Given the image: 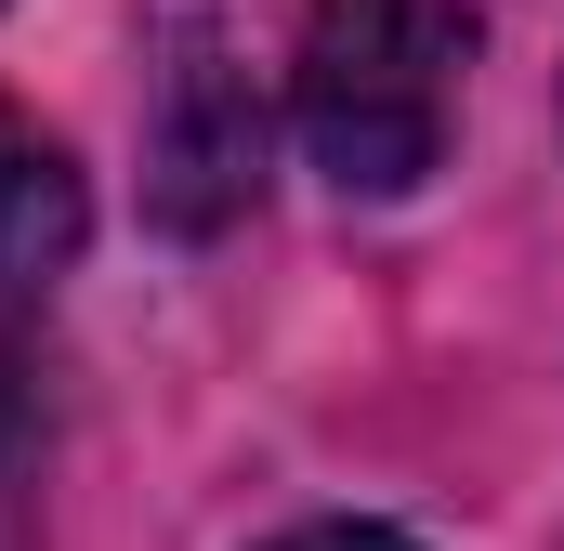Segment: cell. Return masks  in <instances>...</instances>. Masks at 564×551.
<instances>
[{"mask_svg":"<svg viewBox=\"0 0 564 551\" xmlns=\"http://www.w3.org/2000/svg\"><path fill=\"white\" fill-rule=\"evenodd\" d=\"M158 224L171 237H210V224H237L250 210V184H263V106H250V79L224 66V40L197 26L184 40V66L158 79Z\"/></svg>","mask_w":564,"mask_h":551,"instance_id":"2","label":"cell"},{"mask_svg":"<svg viewBox=\"0 0 564 551\" xmlns=\"http://www.w3.org/2000/svg\"><path fill=\"white\" fill-rule=\"evenodd\" d=\"M276 551H421V539H394V526H302V539H276Z\"/></svg>","mask_w":564,"mask_h":551,"instance_id":"4","label":"cell"},{"mask_svg":"<svg viewBox=\"0 0 564 551\" xmlns=\"http://www.w3.org/2000/svg\"><path fill=\"white\" fill-rule=\"evenodd\" d=\"M79 237H93V197H79L66 144L40 132V119L0 106V289L66 276V263H79Z\"/></svg>","mask_w":564,"mask_h":551,"instance_id":"3","label":"cell"},{"mask_svg":"<svg viewBox=\"0 0 564 551\" xmlns=\"http://www.w3.org/2000/svg\"><path fill=\"white\" fill-rule=\"evenodd\" d=\"M486 13L499 0H315L302 13V144L341 197H408L446 158Z\"/></svg>","mask_w":564,"mask_h":551,"instance_id":"1","label":"cell"}]
</instances>
